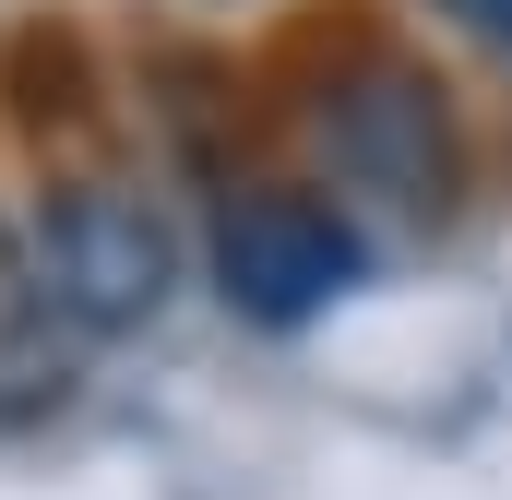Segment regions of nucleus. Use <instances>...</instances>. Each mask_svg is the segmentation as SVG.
<instances>
[{
	"instance_id": "nucleus-1",
	"label": "nucleus",
	"mask_w": 512,
	"mask_h": 500,
	"mask_svg": "<svg viewBox=\"0 0 512 500\" xmlns=\"http://www.w3.org/2000/svg\"><path fill=\"white\" fill-rule=\"evenodd\" d=\"M310 143H322V191L370 239H441L477 191V131L453 108V84L393 36L334 48V72L310 96Z\"/></svg>"
},
{
	"instance_id": "nucleus-2",
	"label": "nucleus",
	"mask_w": 512,
	"mask_h": 500,
	"mask_svg": "<svg viewBox=\"0 0 512 500\" xmlns=\"http://www.w3.org/2000/svg\"><path fill=\"white\" fill-rule=\"evenodd\" d=\"M24 286L60 310V334H155L191 286V239L179 215L143 191V179H60L36 203V250H24Z\"/></svg>"
},
{
	"instance_id": "nucleus-3",
	"label": "nucleus",
	"mask_w": 512,
	"mask_h": 500,
	"mask_svg": "<svg viewBox=\"0 0 512 500\" xmlns=\"http://www.w3.org/2000/svg\"><path fill=\"white\" fill-rule=\"evenodd\" d=\"M382 239L322 191V179H239L203 227V286L251 322V334H310L370 286Z\"/></svg>"
},
{
	"instance_id": "nucleus-4",
	"label": "nucleus",
	"mask_w": 512,
	"mask_h": 500,
	"mask_svg": "<svg viewBox=\"0 0 512 500\" xmlns=\"http://www.w3.org/2000/svg\"><path fill=\"white\" fill-rule=\"evenodd\" d=\"M48 322H60V310H48L36 286H0V429H24V417H48V405L72 393V358H60Z\"/></svg>"
},
{
	"instance_id": "nucleus-5",
	"label": "nucleus",
	"mask_w": 512,
	"mask_h": 500,
	"mask_svg": "<svg viewBox=\"0 0 512 500\" xmlns=\"http://www.w3.org/2000/svg\"><path fill=\"white\" fill-rule=\"evenodd\" d=\"M429 12H441V24H465L477 48H501V60H512V0H429Z\"/></svg>"
}]
</instances>
